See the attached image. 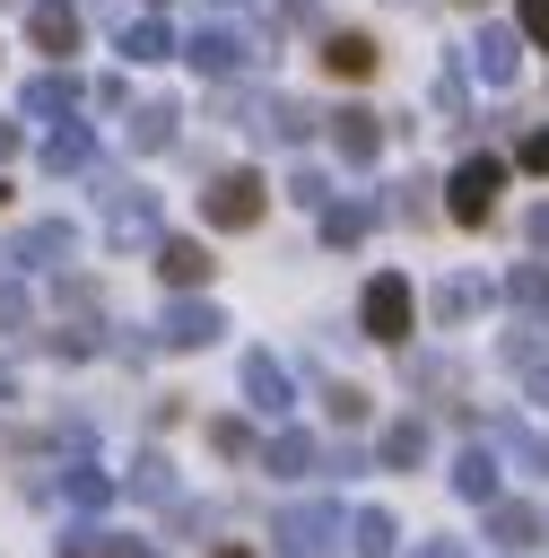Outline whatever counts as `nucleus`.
<instances>
[{
  "instance_id": "f257e3e1",
  "label": "nucleus",
  "mask_w": 549,
  "mask_h": 558,
  "mask_svg": "<svg viewBox=\"0 0 549 558\" xmlns=\"http://www.w3.org/2000/svg\"><path fill=\"white\" fill-rule=\"evenodd\" d=\"M270 549L279 558H340V506H279Z\"/></svg>"
},
{
  "instance_id": "f03ea898",
  "label": "nucleus",
  "mask_w": 549,
  "mask_h": 558,
  "mask_svg": "<svg viewBox=\"0 0 549 558\" xmlns=\"http://www.w3.org/2000/svg\"><path fill=\"white\" fill-rule=\"evenodd\" d=\"M261 209H270V183H261V174H244V166H235V174H218V183L200 192V218H209V227H227V235H235V227H253Z\"/></svg>"
},
{
  "instance_id": "7ed1b4c3",
  "label": "nucleus",
  "mask_w": 549,
  "mask_h": 558,
  "mask_svg": "<svg viewBox=\"0 0 549 558\" xmlns=\"http://www.w3.org/2000/svg\"><path fill=\"white\" fill-rule=\"evenodd\" d=\"M357 323H366V340H410V323H418V296H410V279H401V270L366 279V305H357Z\"/></svg>"
},
{
  "instance_id": "20e7f679",
  "label": "nucleus",
  "mask_w": 549,
  "mask_h": 558,
  "mask_svg": "<svg viewBox=\"0 0 549 558\" xmlns=\"http://www.w3.org/2000/svg\"><path fill=\"white\" fill-rule=\"evenodd\" d=\"M497 183H505V166H497V157H462V166H453V183H444V209H453L462 227H488Z\"/></svg>"
},
{
  "instance_id": "39448f33",
  "label": "nucleus",
  "mask_w": 549,
  "mask_h": 558,
  "mask_svg": "<svg viewBox=\"0 0 549 558\" xmlns=\"http://www.w3.org/2000/svg\"><path fill=\"white\" fill-rule=\"evenodd\" d=\"M105 235H113V244H157V235H166V227H157V201L105 174Z\"/></svg>"
},
{
  "instance_id": "423d86ee",
  "label": "nucleus",
  "mask_w": 549,
  "mask_h": 558,
  "mask_svg": "<svg viewBox=\"0 0 549 558\" xmlns=\"http://www.w3.org/2000/svg\"><path fill=\"white\" fill-rule=\"evenodd\" d=\"M70 253H78V227H70V218H35V227L9 235V262H17V270H61Z\"/></svg>"
},
{
  "instance_id": "0eeeda50",
  "label": "nucleus",
  "mask_w": 549,
  "mask_h": 558,
  "mask_svg": "<svg viewBox=\"0 0 549 558\" xmlns=\"http://www.w3.org/2000/svg\"><path fill=\"white\" fill-rule=\"evenodd\" d=\"M462 61H471V78H488V87H514V70H523V26H479Z\"/></svg>"
},
{
  "instance_id": "6e6552de",
  "label": "nucleus",
  "mask_w": 549,
  "mask_h": 558,
  "mask_svg": "<svg viewBox=\"0 0 549 558\" xmlns=\"http://www.w3.org/2000/svg\"><path fill=\"white\" fill-rule=\"evenodd\" d=\"M183 61H192V70H200V78H235V70H244V61H253V44H244V35H235V26H200V35H192V44H183Z\"/></svg>"
},
{
  "instance_id": "1a4fd4ad",
  "label": "nucleus",
  "mask_w": 549,
  "mask_h": 558,
  "mask_svg": "<svg viewBox=\"0 0 549 558\" xmlns=\"http://www.w3.org/2000/svg\"><path fill=\"white\" fill-rule=\"evenodd\" d=\"M322 131H331L340 166H375V148H383V113H366V105H340Z\"/></svg>"
},
{
  "instance_id": "9d476101",
  "label": "nucleus",
  "mask_w": 549,
  "mask_h": 558,
  "mask_svg": "<svg viewBox=\"0 0 549 558\" xmlns=\"http://www.w3.org/2000/svg\"><path fill=\"white\" fill-rule=\"evenodd\" d=\"M218 331H227V314H218L209 296H183V305H166V323H157L166 349H209Z\"/></svg>"
},
{
  "instance_id": "9b49d317",
  "label": "nucleus",
  "mask_w": 549,
  "mask_h": 558,
  "mask_svg": "<svg viewBox=\"0 0 549 558\" xmlns=\"http://www.w3.org/2000/svg\"><path fill=\"white\" fill-rule=\"evenodd\" d=\"M26 44L52 52V61H70L78 52V9L70 0H26Z\"/></svg>"
},
{
  "instance_id": "f8f14e48",
  "label": "nucleus",
  "mask_w": 549,
  "mask_h": 558,
  "mask_svg": "<svg viewBox=\"0 0 549 558\" xmlns=\"http://www.w3.org/2000/svg\"><path fill=\"white\" fill-rule=\"evenodd\" d=\"M244 401H253L261 418H288V410H296V401H288V366H279L270 349H253V357H244Z\"/></svg>"
},
{
  "instance_id": "ddd939ff",
  "label": "nucleus",
  "mask_w": 549,
  "mask_h": 558,
  "mask_svg": "<svg viewBox=\"0 0 549 558\" xmlns=\"http://www.w3.org/2000/svg\"><path fill=\"white\" fill-rule=\"evenodd\" d=\"M78 96H87V87H78V78H70V70H35V78H26V96H17V105H26V113H35V122H61V113H78Z\"/></svg>"
},
{
  "instance_id": "4468645a",
  "label": "nucleus",
  "mask_w": 549,
  "mask_h": 558,
  "mask_svg": "<svg viewBox=\"0 0 549 558\" xmlns=\"http://www.w3.org/2000/svg\"><path fill=\"white\" fill-rule=\"evenodd\" d=\"M87 166H96V131L61 113V122H52V140H44V174H87Z\"/></svg>"
},
{
  "instance_id": "2eb2a0df",
  "label": "nucleus",
  "mask_w": 549,
  "mask_h": 558,
  "mask_svg": "<svg viewBox=\"0 0 549 558\" xmlns=\"http://www.w3.org/2000/svg\"><path fill=\"white\" fill-rule=\"evenodd\" d=\"M375 35H357V26H340V35H322V70L331 78H375Z\"/></svg>"
},
{
  "instance_id": "dca6fc26",
  "label": "nucleus",
  "mask_w": 549,
  "mask_h": 558,
  "mask_svg": "<svg viewBox=\"0 0 549 558\" xmlns=\"http://www.w3.org/2000/svg\"><path fill=\"white\" fill-rule=\"evenodd\" d=\"M314 122H322V113H314L305 96H270V105H253V131H270V140H288V148L314 140Z\"/></svg>"
},
{
  "instance_id": "f3484780",
  "label": "nucleus",
  "mask_w": 549,
  "mask_h": 558,
  "mask_svg": "<svg viewBox=\"0 0 549 558\" xmlns=\"http://www.w3.org/2000/svg\"><path fill=\"white\" fill-rule=\"evenodd\" d=\"M314 462H322V445H314L305 427H279V436L261 445V471H270V480H305Z\"/></svg>"
},
{
  "instance_id": "a211bd4d",
  "label": "nucleus",
  "mask_w": 549,
  "mask_h": 558,
  "mask_svg": "<svg viewBox=\"0 0 549 558\" xmlns=\"http://www.w3.org/2000/svg\"><path fill=\"white\" fill-rule=\"evenodd\" d=\"M157 270H166V288H200V279H209L218 262H209V253H200L192 235H157Z\"/></svg>"
},
{
  "instance_id": "6ab92c4d",
  "label": "nucleus",
  "mask_w": 549,
  "mask_h": 558,
  "mask_svg": "<svg viewBox=\"0 0 549 558\" xmlns=\"http://www.w3.org/2000/svg\"><path fill=\"white\" fill-rule=\"evenodd\" d=\"M61 497H70L78 514H105V506H113V471H96V462H61Z\"/></svg>"
},
{
  "instance_id": "aec40b11",
  "label": "nucleus",
  "mask_w": 549,
  "mask_h": 558,
  "mask_svg": "<svg viewBox=\"0 0 549 558\" xmlns=\"http://www.w3.org/2000/svg\"><path fill=\"white\" fill-rule=\"evenodd\" d=\"M349 549H357V558H392V549H401V523H392L383 506H357V514H349Z\"/></svg>"
},
{
  "instance_id": "412c9836",
  "label": "nucleus",
  "mask_w": 549,
  "mask_h": 558,
  "mask_svg": "<svg viewBox=\"0 0 549 558\" xmlns=\"http://www.w3.org/2000/svg\"><path fill=\"white\" fill-rule=\"evenodd\" d=\"M183 44L166 35V17H122V61H174Z\"/></svg>"
},
{
  "instance_id": "4be33fe9",
  "label": "nucleus",
  "mask_w": 549,
  "mask_h": 558,
  "mask_svg": "<svg viewBox=\"0 0 549 558\" xmlns=\"http://www.w3.org/2000/svg\"><path fill=\"white\" fill-rule=\"evenodd\" d=\"M427 445H436V436H427V418L383 427V471H418V462H427Z\"/></svg>"
},
{
  "instance_id": "5701e85b",
  "label": "nucleus",
  "mask_w": 549,
  "mask_h": 558,
  "mask_svg": "<svg viewBox=\"0 0 549 558\" xmlns=\"http://www.w3.org/2000/svg\"><path fill=\"white\" fill-rule=\"evenodd\" d=\"M131 148H139V157H157V148H174V105H166V96L131 113Z\"/></svg>"
},
{
  "instance_id": "b1692460",
  "label": "nucleus",
  "mask_w": 549,
  "mask_h": 558,
  "mask_svg": "<svg viewBox=\"0 0 549 558\" xmlns=\"http://www.w3.org/2000/svg\"><path fill=\"white\" fill-rule=\"evenodd\" d=\"M453 488H462L471 506H497V462H488V445H471V453L453 462Z\"/></svg>"
},
{
  "instance_id": "393cba45",
  "label": "nucleus",
  "mask_w": 549,
  "mask_h": 558,
  "mask_svg": "<svg viewBox=\"0 0 549 558\" xmlns=\"http://www.w3.org/2000/svg\"><path fill=\"white\" fill-rule=\"evenodd\" d=\"M488 541H497V549H532V541H540V514H532V506H488Z\"/></svg>"
},
{
  "instance_id": "a878e982",
  "label": "nucleus",
  "mask_w": 549,
  "mask_h": 558,
  "mask_svg": "<svg viewBox=\"0 0 549 558\" xmlns=\"http://www.w3.org/2000/svg\"><path fill=\"white\" fill-rule=\"evenodd\" d=\"M375 227V209L366 201H322V244H357Z\"/></svg>"
},
{
  "instance_id": "bb28decb",
  "label": "nucleus",
  "mask_w": 549,
  "mask_h": 558,
  "mask_svg": "<svg viewBox=\"0 0 549 558\" xmlns=\"http://www.w3.org/2000/svg\"><path fill=\"white\" fill-rule=\"evenodd\" d=\"M479 305H488V279H444L436 288V323H471Z\"/></svg>"
},
{
  "instance_id": "cd10ccee",
  "label": "nucleus",
  "mask_w": 549,
  "mask_h": 558,
  "mask_svg": "<svg viewBox=\"0 0 549 558\" xmlns=\"http://www.w3.org/2000/svg\"><path fill=\"white\" fill-rule=\"evenodd\" d=\"M61 558H148V549H139V541H122V532H96V523H87V532H70V541H61Z\"/></svg>"
},
{
  "instance_id": "c85d7f7f",
  "label": "nucleus",
  "mask_w": 549,
  "mask_h": 558,
  "mask_svg": "<svg viewBox=\"0 0 549 558\" xmlns=\"http://www.w3.org/2000/svg\"><path fill=\"white\" fill-rule=\"evenodd\" d=\"M131 497H174V462L166 453H139L131 462Z\"/></svg>"
},
{
  "instance_id": "c756f323",
  "label": "nucleus",
  "mask_w": 549,
  "mask_h": 558,
  "mask_svg": "<svg viewBox=\"0 0 549 558\" xmlns=\"http://www.w3.org/2000/svg\"><path fill=\"white\" fill-rule=\"evenodd\" d=\"M505 296H514L523 314H549V270H540V262H523V270L505 279Z\"/></svg>"
},
{
  "instance_id": "7c9ffc66",
  "label": "nucleus",
  "mask_w": 549,
  "mask_h": 558,
  "mask_svg": "<svg viewBox=\"0 0 549 558\" xmlns=\"http://www.w3.org/2000/svg\"><path fill=\"white\" fill-rule=\"evenodd\" d=\"M26 314H35L26 279H0V340H17V331H26Z\"/></svg>"
},
{
  "instance_id": "2f4dec72",
  "label": "nucleus",
  "mask_w": 549,
  "mask_h": 558,
  "mask_svg": "<svg viewBox=\"0 0 549 558\" xmlns=\"http://www.w3.org/2000/svg\"><path fill=\"white\" fill-rule=\"evenodd\" d=\"M44 349H52V357H96V349H105V340H96V331H87V323H61V331H52V340H44Z\"/></svg>"
},
{
  "instance_id": "473e14b6",
  "label": "nucleus",
  "mask_w": 549,
  "mask_h": 558,
  "mask_svg": "<svg viewBox=\"0 0 549 558\" xmlns=\"http://www.w3.org/2000/svg\"><path fill=\"white\" fill-rule=\"evenodd\" d=\"M497 436H505V445H523V462H532V471H549V427H532V436H523L514 418H497Z\"/></svg>"
},
{
  "instance_id": "72a5a7b5",
  "label": "nucleus",
  "mask_w": 549,
  "mask_h": 558,
  "mask_svg": "<svg viewBox=\"0 0 549 558\" xmlns=\"http://www.w3.org/2000/svg\"><path fill=\"white\" fill-rule=\"evenodd\" d=\"M322 401H331V418H340V427H357V418H366V392H357V384H331Z\"/></svg>"
},
{
  "instance_id": "f704fd0d",
  "label": "nucleus",
  "mask_w": 549,
  "mask_h": 558,
  "mask_svg": "<svg viewBox=\"0 0 549 558\" xmlns=\"http://www.w3.org/2000/svg\"><path fill=\"white\" fill-rule=\"evenodd\" d=\"M209 445H218V453H253V427H244V418H209Z\"/></svg>"
},
{
  "instance_id": "c9c22d12",
  "label": "nucleus",
  "mask_w": 549,
  "mask_h": 558,
  "mask_svg": "<svg viewBox=\"0 0 549 558\" xmlns=\"http://www.w3.org/2000/svg\"><path fill=\"white\" fill-rule=\"evenodd\" d=\"M288 192H296V201H305V209H322V201H331V183H322V174H314V166H296V174H288Z\"/></svg>"
},
{
  "instance_id": "e433bc0d",
  "label": "nucleus",
  "mask_w": 549,
  "mask_h": 558,
  "mask_svg": "<svg viewBox=\"0 0 549 558\" xmlns=\"http://www.w3.org/2000/svg\"><path fill=\"white\" fill-rule=\"evenodd\" d=\"M410 384H418V392H444L453 366H444V357H410Z\"/></svg>"
},
{
  "instance_id": "4c0bfd02",
  "label": "nucleus",
  "mask_w": 549,
  "mask_h": 558,
  "mask_svg": "<svg viewBox=\"0 0 549 558\" xmlns=\"http://www.w3.org/2000/svg\"><path fill=\"white\" fill-rule=\"evenodd\" d=\"M523 166H532V174H549V122H540V131H523Z\"/></svg>"
},
{
  "instance_id": "58836bf2",
  "label": "nucleus",
  "mask_w": 549,
  "mask_h": 558,
  "mask_svg": "<svg viewBox=\"0 0 549 558\" xmlns=\"http://www.w3.org/2000/svg\"><path fill=\"white\" fill-rule=\"evenodd\" d=\"M514 9H523V35H532V44H549V0H514Z\"/></svg>"
},
{
  "instance_id": "ea45409f",
  "label": "nucleus",
  "mask_w": 549,
  "mask_h": 558,
  "mask_svg": "<svg viewBox=\"0 0 549 558\" xmlns=\"http://www.w3.org/2000/svg\"><path fill=\"white\" fill-rule=\"evenodd\" d=\"M17 148H26V131H17V122H0V166H9Z\"/></svg>"
},
{
  "instance_id": "a19ab883",
  "label": "nucleus",
  "mask_w": 549,
  "mask_h": 558,
  "mask_svg": "<svg viewBox=\"0 0 549 558\" xmlns=\"http://www.w3.org/2000/svg\"><path fill=\"white\" fill-rule=\"evenodd\" d=\"M410 558H462V541H418Z\"/></svg>"
},
{
  "instance_id": "79ce46f5",
  "label": "nucleus",
  "mask_w": 549,
  "mask_h": 558,
  "mask_svg": "<svg viewBox=\"0 0 549 558\" xmlns=\"http://www.w3.org/2000/svg\"><path fill=\"white\" fill-rule=\"evenodd\" d=\"M532 401H540V410H549V357H540V366H532Z\"/></svg>"
},
{
  "instance_id": "37998d69",
  "label": "nucleus",
  "mask_w": 549,
  "mask_h": 558,
  "mask_svg": "<svg viewBox=\"0 0 549 558\" xmlns=\"http://www.w3.org/2000/svg\"><path fill=\"white\" fill-rule=\"evenodd\" d=\"M532 244H540V253H549V201H540V209H532Z\"/></svg>"
},
{
  "instance_id": "c03bdc74",
  "label": "nucleus",
  "mask_w": 549,
  "mask_h": 558,
  "mask_svg": "<svg viewBox=\"0 0 549 558\" xmlns=\"http://www.w3.org/2000/svg\"><path fill=\"white\" fill-rule=\"evenodd\" d=\"M218 558H253V549H218Z\"/></svg>"
},
{
  "instance_id": "a18cd8bd",
  "label": "nucleus",
  "mask_w": 549,
  "mask_h": 558,
  "mask_svg": "<svg viewBox=\"0 0 549 558\" xmlns=\"http://www.w3.org/2000/svg\"><path fill=\"white\" fill-rule=\"evenodd\" d=\"M157 9H166V0H157Z\"/></svg>"
},
{
  "instance_id": "49530a36",
  "label": "nucleus",
  "mask_w": 549,
  "mask_h": 558,
  "mask_svg": "<svg viewBox=\"0 0 549 558\" xmlns=\"http://www.w3.org/2000/svg\"><path fill=\"white\" fill-rule=\"evenodd\" d=\"M227 9H235V0H227Z\"/></svg>"
},
{
  "instance_id": "de8ad7c7",
  "label": "nucleus",
  "mask_w": 549,
  "mask_h": 558,
  "mask_svg": "<svg viewBox=\"0 0 549 558\" xmlns=\"http://www.w3.org/2000/svg\"><path fill=\"white\" fill-rule=\"evenodd\" d=\"M0 201H9V192H0Z\"/></svg>"
}]
</instances>
